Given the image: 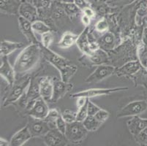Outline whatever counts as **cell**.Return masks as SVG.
<instances>
[{"label":"cell","mask_w":147,"mask_h":146,"mask_svg":"<svg viewBox=\"0 0 147 146\" xmlns=\"http://www.w3.org/2000/svg\"><path fill=\"white\" fill-rule=\"evenodd\" d=\"M18 2H21V0H18Z\"/></svg>","instance_id":"cell-47"},{"label":"cell","mask_w":147,"mask_h":146,"mask_svg":"<svg viewBox=\"0 0 147 146\" xmlns=\"http://www.w3.org/2000/svg\"><path fill=\"white\" fill-rule=\"evenodd\" d=\"M100 49L108 51L113 50L116 43V37L114 34L110 32H106L102 34V35L97 40Z\"/></svg>","instance_id":"cell-21"},{"label":"cell","mask_w":147,"mask_h":146,"mask_svg":"<svg viewBox=\"0 0 147 146\" xmlns=\"http://www.w3.org/2000/svg\"><path fill=\"white\" fill-rule=\"evenodd\" d=\"M141 64L139 61H132L126 63L123 66L116 69L115 74L117 76H130L136 74L141 69Z\"/></svg>","instance_id":"cell-19"},{"label":"cell","mask_w":147,"mask_h":146,"mask_svg":"<svg viewBox=\"0 0 147 146\" xmlns=\"http://www.w3.org/2000/svg\"><path fill=\"white\" fill-rule=\"evenodd\" d=\"M73 84L66 83L57 77L53 78V93L51 102L56 103L73 88Z\"/></svg>","instance_id":"cell-12"},{"label":"cell","mask_w":147,"mask_h":146,"mask_svg":"<svg viewBox=\"0 0 147 146\" xmlns=\"http://www.w3.org/2000/svg\"><path fill=\"white\" fill-rule=\"evenodd\" d=\"M146 145H147V143H146Z\"/></svg>","instance_id":"cell-50"},{"label":"cell","mask_w":147,"mask_h":146,"mask_svg":"<svg viewBox=\"0 0 147 146\" xmlns=\"http://www.w3.org/2000/svg\"><path fill=\"white\" fill-rule=\"evenodd\" d=\"M32 29L34 32H37V34H42L45 32L51 31L50 27L47 24H45L43 21L37 20L32 22Z\"/></svg>","instance_id":"cell-27"},{"label":"cell","mask_w":147,"mask_h":146,"mask_svg":"<svg viewBox=\"0 0 147 146\" xmlns=\"http://www.w3.org/2000/svg\"><path fill=\"white\" fill-rule=\"evenodd\" d=\"M53 42V34L51 31L41 34V43L42 47L49 48Z\"/></svg>","instance_id":"cell-29"},{"label":"cell","mask_w":147,"mask_h":146,"mask_svg":"<svg viewBox=\"0 0 147 146\" xmlns=\"http://www.w3.org/2000/svg\"><path fill=\"white\" fill-rule=\"evenodd\" d=\"M142 42L146 47H147V27L144 28V31H143Z\"/></svg>","instance_id":"cell-44"},{"label":"cell","mask_w":147,"mask_h":146,"mask_svg":"<svg viewBox=\"0 0 147 146\" xmlns=\"http://www.w3.org/2000/svg\"><path fill=\"white\" fill-rule=\"evenodd\" d=\"M41 50L44 58L56 69H58L61 76V80L66 83H69V80L78 71V67L66 58L52 51L49 48L42 47Z\"/></svg>","instance_id":"cell-2"},{"label":"cell","mask_w":147,"mask_h":146,"mask_svg":"<svg viewBox=\"0 0 147 146\" xmlns=\"http://www.w3.org/2000/svg\"><path fill=\"white\" fill-rule=\"evenodd\" d=\"M139 62L141 64V67L147 69V56L146 55H142L139 57Z\"/></svg>","instance_id":"cell-43"},{"label":"cell","mask_w":147,"mask_h":146,"mask_svg":"<svg viewBox=\"0 0 147 146\" xmlns=\"http://www.w3.org/2000/svg\"><path fill=\"white\" fill-rule=\"evenodd\" d=\"M88 132L89 131L85 128L83 122L76 120L73 123L67 124L65 135L70 143H78L86 138Z\"/></svg>","instance_id":"cell-4"},{"label":"cell","mask_w":147,"mask_h":146,"mask_svg":"<svg viewBox=\"0 0 147 146\" xmlns=\"http://www.w3.org/2000/svg\"><path fill=\"white\" fill-rule=\"evenodd\" d=\"M127 125L129 132L135 137L147 126V119L141 118L139 116H133L127 120Z\"/></svg>","instance_id":"cell-17"},{"label":"cell","mask_w":147,"mask_h":146,"mask_svg":"<svg viewBox=\"0 0 147 146\" xmlns=\"http://www.w3.org/2000/svg\"><path fill=\"white\" fill-rule=\"evenodd\" d=\"M61 3L63 4H71L74 3V0H60Z\"/></svg>","instance_id":"cell-46"},{"label":"cell","mask_w":147,"mask_h":146,"mask_svg":"<svg viewBox=\"0 0 147 146\" xmlns=\"http://www.w3.org/2000/svg\"><path fill=\"white\" fill-rule=\"evenodd\" d=\"M49 110L47 102L40 96L35 100L30 109L28 110L27 113L29 116L44 120L47 116Z\"/></svg>","instance_id":"cell-10"},{"label":"cell","mask_w":147,"mask_h":146,"mask_svg":"<svg viewBox=\"0 0 147 146\" xmlns=\"http://www.w3.org/2000/svg\"><path fill=\"white\" fill-rule=\"evenodd\" d=\"M61 114H60L58 110L57 109H51L49 110V112L48 113L47 116L45 117L44 120L48 123L50 129H55L57 128L56 126V122H57V119L59 118V116Z\"/></svg>","instance_id":"cell-26"},{"label":"cell","mask_w":147,"mask_h":146,"mask_svg":"<svg viewBox=\"0 0 147 146\" xmlns=\"http://www.w3.org/2000/svg\"><path fill=\"white\" fill-rule=\"evenodd\" d=\"M19 16L26 18L31 22L36 21L37 17V8L32 2H21L18 10Z\"/></svg>","instance_id":"cell-15"},{"label":"cell","mask_w":147,"mask_h":146,"mask_svg":"<svg viewBox=\"0 0 147 146\" xmlns=\"http://www.w3.org/2000/svg\"><path fill=\"white\" fill-rule=\"evenodd\" d=\"M127 87H116V88H90L87 90L81 91L80 92L73 94L71 96L73 98H78L80 96H84L89 99L96 96H105V95L111 94L117 92L127 90Z\"/></svg>","instance_id":"cell-6"},{"label":"cell","mask_w":147,"mask_h":146,"mask_svg":"<svg viewBox=\"0 0 147 146\" xmlns=\"http://www.w3.org/2000/svg\"><path fill=\"white\" fill-rule=\"evenodd\" d=\"M135 0H110L108 3L111 6H123L134 2Z\"/></svg>","instance_id":"cell-38"},{"label":"cell","mask_w":147,"mask_h":146,"mask_svg":"<svg viewBox=\"0 0 147 146\" xmlns=\"http://www.w3.org/2000/svg\"><path fill=\"white\" fill-rule=\"evenodd\" d=\"M32 137L27 126L23 127L19 131L15 133L10 140L11 146H22Z\"/></svg>","instance_id":"cell-18"},{"label":"cell","mask_w":147,"mask_h":146,"mask_svg":"<svg viewBox=\"0 0 147 146\" xmlns=\"http://www.w3.org/2000/svg\"><path fill=\"white\" fill-rule=\"evenodd\" d=\"M53 78L50 76L40 77V94L47 102H51L53 93Z\"/></svg>","instance_id":"cell-11"},{"label":"cell","mask_w":147,"mask_h":146,"mask_svg":"<svg viewBox=\"0 0 147 146\" xmlns=\"http://www.w3.org/2000/svg\"><path fill=\"white\" fill-rule=\"evenodd\" d=\"M31 80L32 79L30 76H26L21 79L20 82H15V83L10 86V92L4 100V106H8L10 104L18 101L26 92V90L30 85Z\"/></svg>","instance_id":"cell-3"},{"label":"cell","mask_w":147,"mask_h":146,"mask_svg":"<svg viewBox=\"0 0 147 146\" xmlns=\"http://www.w3.org/2000/svg\"><path fill=\"white\" fill-rule=\"evenodd\" d=\"M62 7L65 10V13L68 15H74L78 14L81 10L79 7L75 3L71 4H63L62 3Z\"/></svg>","instance_id":"cell-28"},{"label":"cell","mask_w":147,"mask_h":146,"mask_svg":"<svg viewBox=\"0 0 147 146\" xmlns=\"http://www.w3.org/2000/svg\"><path fill=\"white\" fill-rule=\"evenodd\" d=\"M10 145V142H8L4 138H0V146H9Z\"/></svg>","instance_id":"cell-45"},{"label":"cell","mask_w":147,"mask_h":146,"mask_svg":"<svg viewBox=\"0 0 147 146\" xmlns=\"http://www.w3.org/2000/svg\"><path fill=\"white\" fill-rule=\"evenodd\" d=\"M87 56L89 61L96 65L104 64L108 61V57L106 51L100 49V48Z\"/></svg>","instance_id":"cell-24"},{"label":"cell","mask_w":147,"mask_h":146,"mask_svg":"<svg viewBox=\"0 0 147 146\" xmlns=\"http://www.w3.org/2000/svg\"><path fill=\"white\" fill-rule=\"evenodd\" d=\"M83 124L89 132H95L100 128L102 123L99 121L94 116H88L83 121Z\"/></svg>","instance_id":"cell-25"},{"label":"cell","mask_w":147,"mask_h":146,"mask_svg":"<svg viewBox=\"0 0 147 146\" xmlns=\"http://www.w3.org/2000/svg\"><path fill=\"white\" fill-rule=\"evenodd\" d=\"M76 45L79 50L86 56H89L93 52L90 48V40L89 38V26H86L82 32L78 36L76 42Z\"/></svg>","instance_id":"cell-16"},{"label":"cell","mask_w":147,"mask_h":146,"mask_svg":"<svg viewBox=\"0 0 147 146\" xmlns=\"http://www.w3.org/2000/svg\"><path fill=\"white\" fill-rule=\"evenodd\" d=\"M89 116L88 115V110H87V103L85 105H84L81 108H78V110L77 112V117H76V120L77 121H80V122H83L86 117Z\"/></svg>","instance_id":"cell-32"},{"label":"cell","mask_w":147,"mask_h":146,"mask_svg":"<svg viewBox=\"0 0 147 146\" xmlns=\"http://www.w3.org/2000/svg\"><path fill=\"white\" fill-rule=\"evenodd\" d=\"M147 110V102L145 100H136L128 103L117 112V118L133 117L140 116Z\"/></svg>","instance_id":"cell-5"},{"label":"cell","mask_w":147,"mask_h":146,"mask_svg":"<svg viewBox=\"0 0 147 146\" xmlns=\"http://www.w3.org/2000/svg\"><path fill=\"white\" fill-rule=\"evenodd\" d=\"M109 116H110V114H109V112H108V111L105 110L103 109H100V110L94 115V117H95L99 121H100V122H102V124H103L105 120L108 118Z\"/></svg>","instance_id":"cell-36"},{"label":"cell","mask_w":147,"mask_h":146,"mask_svg":"<svg viewBox=\"0 0 147 146\" xmlns=\"http://www.w3.org/2000/svg\"><path fill=\"white\" fill-rule=\"evenodd\" d=\"M2 63L0 67V75L3 77L10 86H12L16 82V72L14 67L10 64L7 56H2Z\"/></svg>","instance_id":"cell-13"},{"label":"cell","mask_w":147,"mask_h":146,"mask_svg":"<svg viewBox=\"0 0 147 146\" xmlns=\"http://www.w3.org/2000/svg\"><path fill=\"white\" fill-rule=\"evenodd\" d=\"M21 2L18 0H0V10L5 14L16 15L18 14Z\"/></svg>","instance_id":"cell-20"},{"label":"cell","mask_w":147,"mask_h":146,"mask_svg":"<svg viewBox=\"0 0 147 146\" xmlns=\"http://www.w3.org/2000/svg\"><path fill=\"white\" fill-rule=\"evenodd\" d=\"M82 12L83 14L86 15H87L88 17H89L90 18H93L94 16H95V13H94V11L92 10V8L89 7V6L84 8V10H82Z\"/></svg>","instance_id":"cell-39"},{"label":"cell","mask_w":147,"mask_h":146,"mask_svg":"<svg viewBox=\"0 0 147 146\" xmlns=\"http://www.w3.org/2000/svg\"><path fill=\"white\" fill-rule=\"evenodd\" d=\"M78 36L79 35L73 34L72 32H65V34L61 36L57 45H58L59 48H61V49H67V48H70L75 43H76Z\"/></svg>","instance_id":"cell-23"},{"label":"cell","mask_w":147,"mask_h":146,"mask_svg":"<svg viewBox=\"0 0 147 146\" xmlns=\"http://www.w3.org/2000/svg\"><path fill=\"white\" fill-rule=\"evenodd\" d=\"M136 141L140 144H146L147 143V126L144 128L142 131L139 132L135 136Z\"/></svg>","instance_id":"cell-34"},{"label":"cell","mask_w":147,"mask_h":146,"mask_svg":"<svg viewBox=\"0 0 147 146\" xmlns=\"http://www.w3.org/2000/svg\"><path fill=\"white\" fill-rule=\"evenodd\" d=\"M32 137H43L51 129L48 123L45 120L35 118L29 116L27 125Z\"/></svg>","instance_id":"cell-8"},{"label":"cell","mask_w":147,"mask_h":146,"mask_svg":"<svg viewBox=\"0 0 147 146\" xmlns=\"http://www.w3.org/2000/svg\"><path fill=\"white\" fill-rule=\"evenodd\" d=\"M88 100H89V99L86 98V97H84V96L78 97V98H77V103H76L77 107H78V108H81V107H83L84 105H85V104L87 103Z\"/></svg>","instance_id":"cell-40"},{"label":"cell","mask_w":147,"mask_h":146,"mask_svg":"<svg viewBox=\"0 0 147 146\" xmlns=\"http://www.w3.org/2000/svg\"><path fill=\"white\" fill-rule=\"evenodd\" d=\"M67 122L64 120V118H62V116H59L58 119H57V122H56V126H57V129L59 131L61 132V133L65 134V132H66V129H67Z\"/></svg>","instance_id":"cell-37"},{"label":"cell","mask_w":147,"mask_h":146,"mask_svg":"<svg viewBox=\"0 0 147 146\" xmlns=\"http://www.w3.org/2000/svg\"><path fill=\"white\" fill-rule=\"evenodd\" d=\"M32 3L37 9H48L51 6V0H32Z\"/></svg>","instance_id":"cell-33"},{"label":"cell","mask_w":147,"mask_h":146,"mask_svg":"<svg viewBox=\"0 0 147 146\" xmlns=\"http://www.w3.org/2000/svg\"><path fill=\"white\" fill-rule=\"evenodd\" d=\"M108 28H109V26H108V21L104 19V18L103 19H100L95 24V30L97 32L102 33V34L108 32Z\"/></svg>","instance_id":"cell-31"},{"label":"cell","mask_w":147,"mask_h":146,"mask_svg":"<svg viewBox=\"0 0 147 146\" xmlns=\"http://www.w3.org/2000/svg\"><path fill=\"white\" fill-rule=\"evenodd\" d=\"M42 138L45 145L48 146L65 145L69 142L65 134L61 133L57 128L50 129L42 137Z\"/></svg>","instance_id":"cell-9"},{"label":"cell","mask_w":147,"mask_h":146,"mask_svg":"<svg viewBox=\"0 0 147 146\" xmlns=\"http://www.w3.org/2000/svg\"><path fill=\"white\" fill-rule=\"evenodd\" d=\"M146 9H147V5H146Z\"/></svg>","instance_id":"cell-49"},{"label":"cell","mask_w":147,"mask_h":146,"mask_svg":"<svg viewBox=\"0 0 147 146\" xmlns=\"http://www.w3.org/2000/svg\"><path fill=\"white\" fill-rule=\"evenodd\" d=\"M115 71H116V68L111 65H107V64L98 65L95 70L86 77L85 81L86 83L100 82L114 74Z\"/></svg>","instance_id":"cell-7"},{"label":"cell","mask_w":147,"mask_h":146,"mask_svg":"<svg viewBox=\"0 0 147 146\" xmlns=\"http://www.w3.org/2000/svg\"><path fill=\"white\" fill-rule=\"evenodd\" d=\"M61 116L64 118V120L67 122V124L73 123L76 120V117H77V112H74L70 110H65L62 113Z\"/></svg>","instance_id":"cell-30"},{"label":"cell","mask_w":147,"mask_h":146,"mask_svg":"<svg viewBox=\"0 0 147 146\" xmlns=\"http://www.w3.org/2000/svg\"><path fill=\"white\" fill-rule=\"evenodd\" d=\"M74 3L76 4L81 10H84V8L86 7H89L87 2L86 0H74Z\"/></svg>","instance_id":"cell-41"},{"label":"cell","mask_w":147,"mask_h":146,"mask_svg":"<svg viewBox=\"0 0 147 146\" xmlns=\"http://www.w3.org/2000/svg\"><path fill=\"white\" fill-rule=\"evenodd\" d=\"M23 42H11L9 40H4L1 41L0 44V55L1 56H7L11 54L13 52L24 46Z\"/></svg>","instance_id":"cell-22"},{"label":"cell","mask_w":147,"mask_h":146,"mask_svg":"<svg viewBox=\"0 0 147 146\" xmlns=\"http://www.w3.org/2000/svg\"><path fill=\"white\" fill-rule=\"evenodd\" d=\"M18 26L21 32L24 34L26 40L29 41V43L39 44L34 35V32L32 29V22L28 21L26 18L19 16L18 18Z\"/></svg>","instance_id":"cell-14"},{"label":"cell","mask_w":147,"mask_h":146,"mask_svg":"<svg viewBox=\"0 0 147 146\" xmlns=\"http://www.w3.org/2000/svg\"><path fill=\"white\" fill-rule=\"evenodd\" d=\"M81 22L85 26H89L91 24V18L86 15H82L81 16Z\"/></svg>","instance_id":"cell-42"},{"label":"cell","mask_w":147,"mask_h":146,"mask_svg":"<svg viewBox=\"0 0 147 146\" xmlns=\"http://www.w3.org/2000/svg\"><path fill=\"white\" fill-rule=\"evenodd\" d=\"M145 55H146V56H147V52H146V54H145Z\"/></svg>","instance_id":"cell-48"},{"label":"cell","mask_w":147,"mask_h":146,"mask_svg":"<svg viewBox=\"0 0 147 146\" xmlns=\"http://www.w3.org/2000/svg\"><path fill=\"white\" fill-rule=\"evenodd\" d=\"M42 56V50L39 44L31 43L23 49L15 61L14 67L16 75H22L29 72L38 64Z\"/></svg>","instance_id":"cell-1"},{"label":"cell","mask_w":147,"mask_h":146,"mask_svg":"<svg viewBox=\"0 0 147 146\" xmlns=\"http://www.w3.org/2000/svg\"><path fill=\"white\" fill-rule=\"evenodd\" d=\"M101 108L98 107L97 104L92 102L89 99L88 100L87 102V110H88V115L89 116H94V115L98 112Z\"/></svg>","instance_id":"cell-35"}]
</instances>
